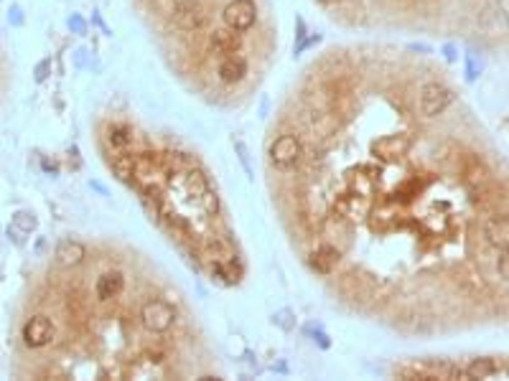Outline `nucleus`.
Returning <instances> with one entry per match:
<instances>
[{
    "label": "nucleus",
    "instance_id": "obj_1",
    "mask_svg": "<svg viewBox=\"0 0 509 381\" xmlns=\"http://www.w3.org/2000/svg\"><path fill=\"white\" fill-rule=\"evenodd\" d=\"M141 320L151 333H166L176 320V310L163 300H148L141 310Z\"/></svg>",
    "mask_w": 509,
    "mask_h": 381
},
{
    "label": "nucleus",
    "instance_id": "obj_2",
    "mask_svg": "<svg viewBox=\"0 0 509 381\" xmlns=\"http://www.w3.org/2000/svg\"><path fill=\"white\" fill-rule=\"evenodd\" d=\"M301 155H303V148L295 135H280V138L273 142V148H270V160H273V166L280 168V171L293 168L301 160Z\"/></svg>",
    "mask_w": 509,
    "mask_h": 381
},
{
    "label": "nucleus",
    "instance_id": "obj_3",
    "mask_svg": "<svg viewBox=\"0 0 509 381\" xmlns=\"http://www.w3.org/2000/svg\"><path fill=\"white\" fill-rule=\"evenodd\" d=\"M255 21H258V8H255L252 0H232L225 8V23L232 31L242 34V31L255 25Z\"/></svg>",
    "mask_w": 509,
    "mask_h": 381
},
{
    "label": "nucleus",
    "instance_id": "obj_4",
    "mask_svg": "<svg viewBox=\"0 0 509 381\" xmlns=\"http://www.w3.org/2000/svg\"><path fill=\"white\" fill-rule=\"evenodd\" d=\"M461 175L476 196H484L489 186H492V173L486 171V166L481 160H476L471 155H464V166H461Z\"/></svg>",
    "mask_w": 509,
    "mask_h": 381
},
{
    "label": "nucleus",
    "instance_id": "obj_5",
    "mask_svg": "<svg viewBox=\"0 0 509 381\" xmlns=\"http://www.w3.org/2000/svg\"><path fill=\"white\" fill-rule=\"evenodd\" d=\"M451 100H453L451 89H446L443 84H426L423 91H420V109L428 117H435L451 105Z\"/></svg>",
    "mask_w": 509,
    "mask_h": 381
},
{
    "label": "nucleus",
    "instance_id": "obj_6",
    "mask_svg": "<svg viewBox=\"0 0 509 381\" xmlns=\"http://www.w3.org/2000/svg\"><path fill=\"white\" fill-rule=\"evenodd\" d=\"M54 333L56 331H54V323H51L49 318L36 315V318H31V320L23 325V343L31 348H43L46 343H51Z\"/></svg>",
    "mask_w": 509,
    "mask_h": 381
},
{
    "label": "nucleus",
    "instance_id": "obj_7",
    "mask_svg": "<svg viewBox=\"0 0 509 381\" xmlns=\"http://www.w3.org/2000/svg\"><path fill=\"white\" fill-rule=\"evenodd\" d=\"M174 21L186 31H194L207 23V10L199 0H181L174 8Z\"/></svg>",
    "mask_w": 509,
    "mask_h": 381
},
{
    "label": "nucleus",
    "instance_id": "obj_8",
    "mask_svg": "<svg viewBox=\"0 0 509 381\" xmlns=\"http://www.w3.org/2000/svg\"><path fill=\"white\" fill-rule=\"evenodd\" d=\"M410 150V138L408 135H384L380 140H375L372 145V153H375L380 160H397Z\"/></svg>",
    "mask_w": 509,
    "mask_h": 381
},
{
    "label": "nucleus",
    "instance_id": "obj_9",
    "mask_svg": "<svg viewBox=\"0 0 509 381\" xmlns=\"http://www.w3.org/2000/svg\"><path fill=\"white\" fill-rule=\"evenodd\" d=\"M369 211V199L367 196H357V193H344L342 199L336 201V214H342L346 221L362 219Z\"/></svg>",
    "mask_w": 509,
    "mask_h": 381
},
{
    "label": "nucleus",
    "instance_id": "obj_10",
    "mask_svg": "<svg viewBox=\"0 0 509 381\" xmlns=\"http://www.w3.org/2000/svg\"><path fill=\"white\" fill-rule=\"evenodd\" d=\"M339 259H342L339 247H334V244H324V247H318L316 252L311 254V267L321 274H329L336 265H339Z\"/></svg>",
    "mask_w": 509,
    "mask_h": 381
},
{
    "label": "nucleus",
    "instance_id": "obj_11",
    "mask_svg": "<svg viewBox=\"0 0 509 381\" xmlns=\"http://www.w3.org/2000/svg\"><path fill=\"white\" fill-rule=\"evenodd\" d=\"M245 76H247V61H245L242 56H234V54H229V56L219 64V79L225 84H237L242 82Z\"/></svg>",
    "mask_w": 509,
    "mask_h": 381
},
{
    "label": "nucleus",
    "instance_id": "obj_12",
    "mask_svg": "<svg viewBox=\"0 0 509 381\" xmlns=\"http://www.w3.org/2000/svg\"><path fill=\"white\" fill-rule=\"evenodd\" d=\"M242 46V36L240 31H232V28H219L211 34V49L217 51V54H234V51H240Z\"/></svg>",
    "mask_w": 509,
    "mask_h": 381
},
{
    "label": "nucleus",
    "instance_id": "obj_13",
    "mask_svg": "<svg viewBox=\"0 0 509 381\" xmlns=\"http://www.w3.org/2000/svg\"><path fill=\"white\" fill-rule=\"evenodd\" d=\"M489 244H494L497 249H507L509 244V221L504 214H497L494 219H489V224L484 229Z\"/></svg>",
    "mask_w": 509,
    "mask_h": 381
},
{
    "label": "nucleus",
    "instance_id": "obj_14",
    "mask_svg": "<svg viewBox=\"0 0 509 381\" xmlns=\"http://www.w3.org/2000/svg\"><path fill=\"white\" fill-rule=\"evenodd\" d=\"M84 257H87V249H84V244H79V241L67 239L56 247V262L61 267H76Z\"/></svg>",
    "mask_w": 509,
    "mask_h": 381
},
{
    "label": "nucleus",
    "instance_id": "obj_15",
    "mask_svg": "<svg viewBox=\"0 0 509 381\" xmlns=\"http://www.w3.org/2000/svg\"><path fill=\"white\" fill-rule=\"evenodd\" d=\"M346 186H349V193H357V196H372L375 193V178L367 175L364 168H359V171H349L346 173Z\"/></svg>",
    "mask_w": 509,
    "mask_h": 381
},
{
    "label": "nucleus",
    "instance_id": "obj_16",
    "mask_svg": "<svg viewBox=\"0 0 509 381\" xmlns=\"http://www.w3.org/2000/svg\"><path fill=\"white\" fill-rule=\"evenodd\" d=\"M125 287V280H123V274L120 272H105L97 280V298L100 300H112L117 298L120 292Z\"/></svg>",
    "mask_w": 509,
    "mask_h": 381
},
{
    "label": "nucleus",
    "instance_id": "obj_17",
    "mask_svg": "<svg viewBox=\"0 0 509 381\" xmlns=\"http://www.w3.org/2000/svg\"><path fill=\"white\" fill-rule=\"evenodd\" d=\"M497 371H499V364L494 358H476V361L468 364V369L464 373L468 379H486V376H492Z\"/></svg>",
    "mask_w": 509,
    "mask_h": 381
},
{
    "label": "nucleus",
    "instance_id": "obj_18",
    "mask_svg": "<svg viewBox=\"0 0 509 381\" xmlns=\"http://www.w3.org/2000/svg\"><path fill=\"white\" fill-rule=\"evenodd\" d=\"M395 224H397V211L393 206H382L372 211V226L377 232H390Z\"/></svg>",
    "mask_w": 509,
    "mask_h": 381
},
{
    "label": "nucleus",
    "instance_id": "obj_19",
    "mask_svg": "<svg viewBox=\"0 0 509 381\" xmlns=\"http://www.w3.org/2000/svg\"><path fill=\"white\" fill-rule=\"evenodd\" d=\"M107 142L117 150H125L133 142V130L125 127V124H112L107 130Z\"/></svg>",
    "mask_w": 509,
    "mask_h": 381
},
{
    "label": "nucleus",
    "instance_id": "obj_20",
    "mask_svg": "<svg viewBox=\"0 0 509 381\" xmlns=\"http://www.w3.org/2000/svg\"><path fill=\"white\" fill-rule=\"evenodd\" d=\"M209 254H211V259L217 262V265H225V262H229V259L234 257V249L232 244L227 239H214V241H209Z\"/></svg>",
    "mask_w": 509,
    "mask_h": 381
},
{
    "label": "nucleus",
    "instance_id": "obj_21",
    "mask_svg": "<svg viewBox=\"0 0 509 381\" xmlns=\"http://www.w3.org/2000/svg\"><path fill=\"white\" fill-rule=\"evenodd\" d=\"M135 171V157L133 155H117L112 160V173L120 178V181H130Z\"/></svg>",
    "mask_w": 509,
    "mask_h": 381
},
{
    "label": "nucleus",
    "instance_id": "obj_22",
    "mask_svg": "<svg viewBox=\"0 0 509 381\" xmlns=\"http://www.w3.org/2000/svg\"><path fill=\"white\" fill-rule=\"evenodd\" d=\"M207 188L209 186H207V181H204V175L201 173H194V171L186 173V190H189V196H196V199H199Z\"/></svg>",
    "mask_w": 509,
    "mask_h": 381
},
{
    "label": "nucleus",
    "instance_id": "obj_23",
    "mask_svg": "<svg viewBox=\"0 0 509 381\" xmlns=\"http://www.w3.org/2000/svg\"><path fill=\"white\" fill-rule=\"evenodd\" d=\"M199 201H201V208H204V211H207V214H217V208H219V201H217V196H214V193H211V190H204V193H201L199 196Z\"/></svg>",
    "mask_w": 509,
    "mask_h": 381
},
{
    "label": "nucleus",
    "instance_id": "obj_24",
    "mask_svg": "<svg viewBox=\"0 0 509 381\" xmlns=\"http://www.w3.org/2000/svg\"><path fill=\"white\" fill-rule=\"evenodd\" d=\"M16 224L21 226L23 232H31V229H34V226H36V221H34V216H28V214H18V216H16Z\"/></svg>",
    "mask_w": 509,
    "mask_h": 381
},
{
    "label": "nucleus",
    "instance_id": "obj_25",
    "mask_svg": "<svg viewBox=\"0 0 509 381\" xmlns=\"http://www.w3.org/2000/svg\"><path fill=\"white\" fill-rule=\"evenodd\" d=\"M499 274H501V280H507L509 277V259H507V252L501 249V254H499Z\"/></svg>",
    "mask_w": 509,
    "mask_h": 381
},
{
    "label": "nucleus",
    "instance_id": "obj_26",
    "mask_svg": "<svg viewBox=\"0 0 509 381\" xmlns=\"http://www.w3.org/2000/svg\"><path fill=\"white\" fill-rule=\"evenodd\" d=\"M324 3H334V0H324Z\"/></svg>",
    "mask_w": 509,
    "mask_h": 381
}]
</instances>
